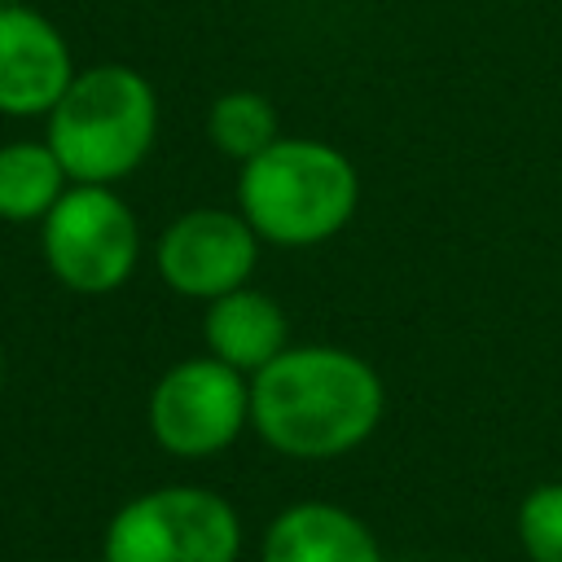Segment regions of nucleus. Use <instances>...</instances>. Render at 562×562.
<instances>
[{
    "mask_svg": "<svg viewBox=\"0 0 562 562\" xmlns=\"http://www.w3.org/2000/svg\"><path fill=\"white\" fill-rule=\"evenodd\" d=\"M202 338L215 360H224L250 378L290 347V321L277 299L241 285V290H228L206 303Z\"/></svg>",
    "mask_w": 562,
    "mask_h": 562,
    "instance_id": "9d476101",
    "label": "nucleus"
},
{
    "mask_svg": "<svg viewBox=\"0 0 562 562\" xmlns=\"http://www.w3.org/2000/svg\"><path fill=\"white\" fill-rule=\"evenodd\" d=\"M145 422L162 452L180 461L215 457L250 426V378L211 351L189 356L154 382Z\"/></svg>",
    "mask_w": 562,
    "mask_h": 562,
    "instance_id": "423d86ee",
    "label": "nucleus"
},
{
    "mask_svg": "<svg viewBox=\"0 0 562 562\" xmlns=\"http://www.w3.org/2000/svg\"><path fill=\"white\" fill-rule=\"evenodd\" d=\"M40 228L44 263L75 294H114L140 259L136 215L114 184H70Z\"/></svg>",
    "mask_w": 562,
    "mask_h": 562,
    "instance_id": "39448f33",
    "label": "nucleus"
},
{
    "mask_svg": "<svg viewBox=\"0 0 562 562\" xmlns=\"http://www.w3.org/2000/svg\"><path fill=\"white\" fill-rule=\"evenodd\" d=\"M259 259V233L246 224V215L198 206L167 224L158 241V272L162 281L184 299H220L228 290H241Z\"/></svg>",
    "mask_w": 562,
    "mask_h": 562,
    "instance_id": "0eeeda50",
    "label": "nucleus"
},
{
    "mask_svg": "<svg viewBox=\"0 0 562 562\" xmlns=\"http://www.w3.org/2000/svg\"><path fill=\"white\" fill-rule=\"evenodd\" d=\"M70 79H75V61L61 31L26 4H4L0 9V114H13V119L48 114L70 88Z\"/></svg>",
    "mask_w": 562,
    "mask_h": 562,
    "instance_id": "6e6552de",
    "label": "nucleus"
},
{
    "mask_svg": "<svg viewBox=\"0 0 562 562\" xmlns=\"http://www.w3.org/2000/svg\"><path fill=\"white\" fill-rule=\"evenodd\" d=\"M158 136V97L132 66L75 70L48 110V145L70 184H114L132 176Z\"/></svg>",
    "mask_w": 562,
    "mask_h": 562,
    "instance_id": "7ed1b4c3",
    "label": "nucleus"
},
{
    "mask_svg": "<svg viewBox=\"0 0 562 562\" xmlns=\"http://www.w3.org/2000/svg\"><path fill=\"white\" fill-rule=\"evenodd\" d=\"M0 378H4V360H0Z\"/></svg>",
    "mask_w": 562,
    "mask_h": 562,
    "instance_id": "2eb2a0df",
    "label": "nucleus"
},
{
    "mask_svg": "<svg viewBox=\"0 0 562 562\" xmlns=\"http://www.w3.org/2000/svg\"><path fill=\"white\" fill-rule=\"evenodd\" d=\"M70 176L57 162L48 140H13L0 145V220L35 224L66 193Z\"/></svg>",
    "mask_w": 562,
    "mask_h": 562,
    "instance_id": "9b49d317",
    "label": "nucleus"
},
{
    "mask_svg": "<svg viewBox=\"0 0 562 562\" xmlns=\"http://www.w3.org/2000/svg\"><path fill=\"white\" fill-rule=\"evenodd\" d=\"M4 4H18V0H0V9H4Z\"/></svg>",
    "mask_w": 562,
    "mask_h": 562,
    "instance_id": "4468645a",
    "label": "nucleus"
},
{
    "mask_svg": "<svg viewBox=\"0 0 562 562\" xmlns=\"http://www.w3.org/2000/svg\"><path fill=\"white\" fill-rule=\"evenodd\" d=\"M382 408L378 369L347 347H285L250 373V426L281 457L329 461L356 452L378 430Z\"/></svg>",
    "mask_w": 562,
    "mask_h": 562,
    "instance_id": "f257e3e1",
    "label": "nucleus"
},
{
    "mask_svg": "<svg viewBox=\"0 0 562 562\" xmlns=\"http://www.w3.org/2000/svg\"><path fill=\"white\" fill-rule=\"evenodd\" d=\"M518 544L531 562H562V479L536 483L514 514Z\"/></svg>",
    "mask_w": 562,
    "mask_h": 562,
    "instance_id": "ddd939ff",
    "label": "nucleus"
},
{
    "mask_svg": "<svg viewBox=\"0 0 562 562\" xmlns=\"http://www.w3.org/2000/svg\"><path fill=\"white\" fill-rule=\"evenodd\" d=\"M360 202V176L347 154L307 136H277L241 162L237 206L259 241L316 246L347 228Z\"/></svg>",
    "mask_w": 562,
    "mask_h": 562,
    "instance_id": "f03ea898",
    "label": "nucleus"
},
{
    "mask_svg": "<svg viewBox=\"0 0 562 562\" xmlns=\"http://www.w3.org/2000/svg\"><path fill=\"white\" fill-rule=\"evenodd\" d=\"M259 562H382V544L360 514L334 501H294L268 522Z\"/></svg>",
    "mask_w": 562,
    "mask_h": 562,
    "instance_id": "1a4fd4ad",
    "label": "nucleus"
},
{
    "mask_svg": "<svg viewBox=\"0 0 562 562\" xmlns=\"http://www.w3.org/2000/svg\"><path fill=\"white\" fill-rule=\"evenodd\" d=\"M206 136L211 145L224 154V158H237V162H250L255 154H263L281 132H277V110L263 92H250V88H237V92H224L211 101V114H206Z\"/></svg>",
    "mask_w": 562,
    "mask_h": 562,
    "instance_id": "f8f14e48",
    "label": "nucleus"
},
{
    "mask_svg": "<svg viewBox=\"0 0 562 562\" xmlns=\"http://www.w3.org/2000/svg\"><path fill=\"white\" fill-rule=\"evenodd\" d=\"M241 518L228 496L167 483L123 501L101 531V562H237Z\"/></svg>",
    "mask_w": 562,
    "mask_h": 562,
    "instance_id": "20e7f679",
    "label": "nucleus"
}]
</instances>
